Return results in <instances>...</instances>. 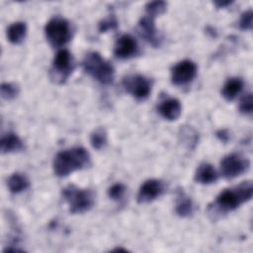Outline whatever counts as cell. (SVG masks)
Returning a JSON list of instances; mask_svg holds the SVG:
<instances>
[{
	"instance_id": "obj_1",
	"label": "cell",
	"mask_w": 253,
	"mask_h": 253,
	"mask_svg": "<svg viewBox=\"0 0 253 253\" xmlns=\"http://www.w3.org/2000/svg\"><path fill=\"white\" fill-rule=\"evenodd\" d=\"M253 194V185L251 181H245L235 188L222 191L215 199L212 205H210L209 211L219 213H226L236 210L241 204L251 200Z\"/></svg>"
},
{
	"instance_id": "obj_2",
	"label": "cell",
	"mask_w": 253,
	"mask_h": 253,
	"mask_svg": "<svg viewBox=\"0 0 253 253\" xmlns=\"http://www.w3.org/2000/svg\"><path fill=\"white\" fill-rule=\"evenodd\" d=\"M90 164V155L83 147H72L58 152L53 159V171L58 177L84 169Z\"/></svg>"
},
{
	"instance_id": "obj_3",
	"label": "cell",
	"mask_w": 253,
	"mask_h": 253,
	"mask_svg": "<svg viewBox=\"0 0 253 253\" xmlns=\"http://www.w3.org/2000/svg\"><path fill=\"white\" fill-rule=\"evenodd\" d=\"M84 70L98 82L108 85L114 80V68L100 53L96 51L89 52L83 59Z\"/></svg>"
},
{
	"instance_id": "obj_4",
	"label": "cell",
	"mask_w": 253,
	"mask_h": 253,
	"mask_svg": "<svg viewBox=\"0 0 253 253\" xmlns=\"http://www.w3.org/2000/svg\"><path fill=\"white\" fill-rule=\"evenodd\" d=\"M62 195L72 213L88 211L94 205V194L89 189H80L75 185H68L62 190Z\"/></svg>"
},
{
	"instance_id": "obj_5",
	"label": "cell",
	"mask_w": 253,
	"mask_h": 253,
	"mask_svg": "<svg viewBox=\"0 0 253 253\" xmlns=\"http://www.w3.org/2000/svg\"><path fill=\"white\" fill-rule=\"evenodd\" d=\"M44 32L49 43L56 47L64 45L71 38L69 23L60 17L50 19L45 25Z\"/></svg>"
},
{
	"instance_id": "obj_6",
	"label": "cell",
	"mask_w": 253,
	"mask_h": 253,
	"mask_svg": "<svg viewBox=\"0 0 253 253\" xmlns=\"http://www.w3.org/2000/svg\"><path fill=\"white\" fill-rule=\"evenodd\" d=\"M73 69L72 56L67 49H60L53 58L52 68L50 71L51 78L58 83H63Z\"/></svg>"
},
{
	"instance_id": "obj_7",
	"label": "cell",
	"mask_w": 253,
	"mask_h": 253,
	"mask_svg": "<svg viewBox=\"0 0 253 253\" xmlns=\"http://www.w3.org/2000/svg\"><path fill=\"white\" fill-rule=\"evenodd\" d=\"M249 161L240 154L232 153L226 155L220 162V171L224 178L232 179L235 178L249 168Z\"/></svg>"
},
{
	"instance_id": "obj_8",
	"label": "cell",
	"mask_w": 253,
	"mask_h": 253,
	"mask_svg": "<svg viewBox=\"0 0 253 253\" xmlns=\"http://www.w3.org/2000/svg\"><path fill=\"white\" fill-rule=\"evenodd\" d=\"M123 85L126 92L137 100L146 99L151 91L149 81L142 75L133 74L124 78Z\"/></svg>"
},
{
	"instance_id": "obj_9",
	"label": "cell",
	"mask_w": 253,
	"mask_h": 253,
	"mask_svg": "<svg viewBox=\"0 0 253 253\" xmlns=\"http://www.w3.org/2000/svg\"><path fill=\"white\" fill-rule=\"evenodd\" d=\"M197 75V65L191 60H182L177 63L171 72V79L175 85H186Z\"/></svg>"
},
{
	"instance_id": "obj_10",
	"label": "cell",
	"mask_w": 253,
	"mask_h": 253,
	"mask_svg": "<svg viewBox=\"0 0 253 253\" xmlns=\"http://www.w3.org/2000/svg\"><path fill=\"white\" fill-rule=\"evenodd\" d=\"M164 190L163 183L157 179H150L145 181L139 188L137 194V202L146 204L157 199Z\"/></svg>"
},
{
	"instance_id": "obj_11",
	"label": "cell",
	"mask_w": 253,
	"mask_h": 253,
	"mask_svg": "<svg viewBox=\"0 0 253 253\" xmlns=\"http://www.w3.org/2000/svg\"><path fill=\"white\" fill-rule=\"evenodd\" d=\"M137 52L136 41L130 35H123L116 42L114 53L118 58L126 59Z\"/></svg>"
},
{
	"instance_id": "obj_12",
	"label": "cell",
	"mask_w": 253,
	"mask_h": 253,
	"mask_svg": "<svg viewBox=\"0 0 253 253\" xmlns=\"http://www.w3.org/2000/svg\"><path fill=\"white\" fill-rule=\"evenodd\" d=\"M138 27H139V33L145 39V41H147L153 46L159 45L160 38L158 36L157 30L154 24V18H151L147 15L142 17L138 23Z\"/></svg>"
},
{
	"instance_id": "obj_13",
	"label": "cell",
	"mask_w": 253,
	"mask_h": 253,
	"mask_svg": "<svg viewBox=\"0 0 253 253\" xmlns=\"http://www.w3.org/2000/svg\"><path fill=\"white\" fill-rule=\"evenodd\" d=\"M159 114L168 121L177 120L182 112V106L179 100L175 98H169L160 103L158 107Z\"/></svg>"
},
{
	"instance_id": "obj_14",
	"label": "cell",
	"mask_w": 253,
	"mask_h": 253,
	"mask_svg": "<svg viewBox=\"0 0 253 253\" xmlns=\"http://www.w3.org/2000/svg\"><path fill=\"white\" fill-rule=\"evenodd\" d=\"M217 180V173L209 163L201 164L195 174V181L201 184H211Z\"/></svg>"
},
{
	"instance_id": "obj_15",
	"label": "cell",
	"mask_w": 253,
	"mask_h": 253,
	"mask_svg": "<svg viewBox=\"0 0 253 253\" xmlns=\"http://www.w3.org/2000/svg\"><path fill=\"white\" fill-rule=\"evenodd\" d=\"M23 141L21 138L13 133V132H8L5 134L0 141V148L2 153H8V152H14V151H19L23 149Z\"/></svg>"
},
{
	"instance_id": "obj_16",
	"label": "cell",
	"mask_w": 253,
	"mask_h": 253,
	"mask_svg": "<svg viewBox=\"0 0 253 253\" xmlns=\"http://www.w3.org/2000/svg\"><path fill=\"white\" fill-rule=\"evenodd\" d=\"M175 211H176V213L182 217L189 216L193 213V211H194L193 202L183 191L179 192L177 196Z\"/></svg>"
},
{
	"instance_id": "obj_17",
	"label": "cell",
	"mask_w": 253,
	"mask_h": 253,
	"mask_svg": "<svg viewBox=\"0 0 253 253\" xmlns=\"http://www.w3.org/2000/svg\"><path fill=\"white\" fill-rule=\"evenodd\" d=\"M242 88L243 81L240 78H230L222 87V96L227 101H232L241 92Z\"/></svg>"
},
{
	"instance_id": "obj_18",
	"label": "cell",
	"mask_w": 253,
	"mask_h": 253,
	"mask_svg": "<svg viewBox=\"0 0 253 253\" xmlns=\"http://www.w3.org/2000/svg\"><path fill=\"white\" fill-rule=\"evenodd\" d=\"M27 34V26L23 22H16L12 24L7 31V37L10 42L14 44L21 43Z\"/></svg>"
},
{
	"instance_id": "obj_19",
	"label": "cell",
	"mask_w": 253,
	"mask_h": 253,
	"mask_svg": "<svg viewBox=\"0 0 253 253\" xmlns=\"http://www.w3.org/2000/svg\"><path fill=\"white\" fill-rule=\"evenodd\" d=\"M29 180L25 175L21 173H14L8 180V188L12 193H20L25 191L29 187Z\"/></svg>"
},
{
	"instance_id": "obj_20",
	"label": "cell",
	"mask_w": 253,
	"mask_h": 253,
	"mask_svg": "<svg viewBox=\"0 0 253 253\" xmlns=\"http://www.w3.org/2000/svg\"><path fill=\"white\" fill-rule=\"evenodd\" d=\"M91 145L95 149L103 148L107 143V132L104 128L98 127L96 128L90 135Z\"/></svg>"
},
{
	"instance_id": "obj_21",
	"label": "cell",
	"mask_w": 253,
	"mask_h": 253,
	"mask_svg": "<svg viewBox=\"0 0 253 253\" xmlns=\"http://www.w3.org/2000/svg\"><path fill=\"white\" fill-rule=\"evenodd\" d=\"M166 8H167V3L164 1H152V2H148L145 5L146 14L151 18H154L164 13Z\"/></svg>"
},
{
	"instance_id": "obj_22",
	"label": "cell",
	"mask_w": 253,
	"mask_h": 253,
	"mask_svg": "<svg viewBox=\"0 0 253 253\" xmlns=\"http://www.w3.org/2000/svg\"><path fill=\"white\" fill-rule=\"evenodd\" d=\"M1 96L6 100L14 99L19 93L18 85L14 83H3L1 85Z\"/></svg>"
},
{
	"instance_id": "obj_23",
	"label": "cell",
	"mask_w": 253,
	"mask_h": 253,
	"mask_svg": "<svg viewBox=\"0 0 253 253\" xmlns=\"http://www.w3.org/2000/svg\"><path fill=\"white\" fill-rule=\"evenodd\" d=\"M239 111L244 115H251L253 111V100L252 94L247 93L243 98L240 100L239 103Z\"/></svg>"
},
{
	"instance_id": "obj_24",
	"label": "cell",
	"mask_w": 253,
	"mask_h": 253,
	"mask_svg": "<svg viewBox=\"0 0 253 253\" xmlns=\"http://www.w3.org/2000/svg\"><path fill=\"white\" fill-rule=\"evenodd\" d=\"M125 192H126V187L121 183H117V184H114L112 187H110L108 194L111 199L119 201L124 197Z\"/></svg>"
},
{
	"instance_id": "obj_25",
	"label": "cell",
	"mask_w": 253,
	"mask_h": 253,
	"mask_svg": "<svg viewBox=\"0 0 253 253\" xmlns=\"http://www.w3.org/2000/svg\"><path fill=\"white\" fill-rule=\"evenodd\" d=\"M252 19H253V13L251 9L243 12L239 20V28L241 30H251Z\"/></svg>"
},
{
	"instance_id": "obj_26",
	"label": "cell",
	"mask_w": 253,
	"mask_h": 253,
	"mask_svg": "<svg viewBox=\"0 0 253 253\" xmlns=\"http://www.w3.org/2000/svg\"><path fill=\"white\" fill-rule=\"evenodd\" d=\"M117 26H118V21L114 16H112V17H109V18L101 21L98 29H99L100 33H105L109 30L116 29Z\"/></svg>"
},
{
	"instance_id": "obj_27",
	"label": "cell",
	"mask_w": 253,
	"mask_h": 253,
	"mask_svg": "<svg viewBox=\"0 0 253 253\" xmlns=\"http://www.w3.org/2000/svg\"><path fill=\"white\" fill-rule=\"evenodd\" d=\"M216 136L221 140V141H227L229 138V133L226 129H219L216 131Z\"/></svg>"
},
{
	"instance_id": "obj_28",
	"label": "cell",
	"mask_w": 253,
	"mask_h": 253,
	"mask_svg": "<svg viewBox=\"0 0 253 253\" xmlns=\"http://www.w3.org/2000/svg\"><path fill=\"white\" fill-rule=\"evenodd\" d=\"M231 3V1H214V5L217 8H223L227 5H229Z\"/></svg>"
}]
</instances>
